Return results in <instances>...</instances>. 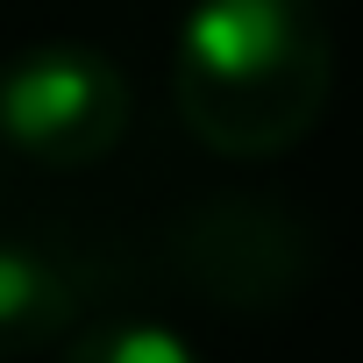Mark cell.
Wrapping results in <instances>:
<instances>
[{
  "mask_svg": "<svg viewBox=\"0 0 363 363\" xmlns=\"http://www.w3.org/2000/svg\"><path fill=\"white\" fill-rule=\"evenodd\" d=\"M186 135L228 164L306 143L335 93V36L313 0H193L171 50Z\"/></svg>",
  "mask_w": 363,
  "mask_h": 363,
  "instance_id": "obj_1",
  "label": "cell"
},
{
  "mask_svg": "<svg viewBox=\"0 0 363 363\" xmlns=\"http://www.w3.org/2000/svg\"><path fill=\"white\" fill-rule=\"evenodd\" d=\"M128 135V79L93 43H36L0 65V143L36 171H86Z\"/></svg>",
  "mask_w": 363,
  "mask_h": 363,
  "instance_id": "obj_2",
  "label": "cell"
},
{
  "mask_svg": "<svg viewBox=\"0 0 363 363\" xmlns=\"http://www.w3.org/2000/svg\"><path fill=\"white\" fill-rule=\"evenodd\" d=\"M171 271L207 306L278 313L313 285V228L278 200H207L171 228Z\"/></svg>",
  "mask_w": 363,
  "mask_h": 363,
  "instance_id": "obj_3",
  "label": "cell"
},
{
  "mask_svg": "<svg viewBox=\"0 0 363 363\" xmlns=\"http://www.w3.org/2000/svg\"><path fill=\"white\" fill-rule=\"evenodd\" d=\"M79 328V278L65 257L0 235V356L65 349Z\"/></svg>",
  "mask_w": 363,
  "mask_h": 363,
  "instance_id": "obj_4",
  "label": "cell"
},
{
  "mask_svg": "<svg viewBox=\"0 0 363 363\" xmlns=\"http://www.w3.org/2000/svg\"><path fill=\"white\" fill-rule=\"evenodd\" d=\"M57 363H200V356H193V342L178 328H164L150 313H121V320L79 328L57 349Z\"/></svg>",
  "mask_w": 363,
  "mask_h": 363,
  "instance_id": "obj_5",
  "label": "cell"
}]
</instances>
